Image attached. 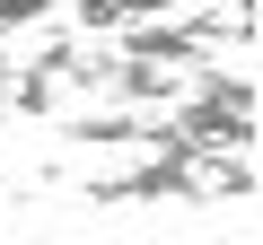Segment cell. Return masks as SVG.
Instances as JSON below:
<instances>
[{"label": "cell", "mask_w": 263, "mask_h": 245, "mask_svg": "<svg viewBox=\"0 0 263 245\" xmlns=\"http://www.w3.org/2000/svg\"><path fill=\"white\" fill-rule=\"evenodd\" d=\"M149 9H167V0H79L88 27H123V18H149Z\"/></svg>", "instance_id": "6da1fadb"}, {"label": "cell", "mask_w": 263, "mask_h": 245, "mask_svg": "<svg viewBox=\"0 0 263 245\" xmlns=\"http://www.w3.org/2000/svg\"><path fill=\"white\" fill-rule=\"evenodd\" d=\"M44 9H53V0H0V35H18V27H35Z\"/></svg>", "instance_id": "7a4b0ae2"}]
</instances>
